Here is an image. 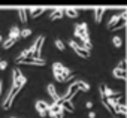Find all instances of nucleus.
<instances>
[{
	"mask_svg": "<svg viewBox=\"0 0 127 118\" xmlns=\"http://www.w3.org/2000/svg\"><path fill=\"white\" fill-rule=\"evenodd\" d=\"M55 46H57V48H58L60 51H64V49H66V46H64V43H63V42H61L60 39H57V40H55Z\"/></svg>",
	"mask_w": 127,
	"mask_h": 118,
	"instance_id": "b1692460",
	"label": "nucleus"
},
{
	"mask_svg": "<svg viewBox=\"0 0 127 118\" xmlns=\"http://www.w3.org/2000/svg\"><path fill=\"white\" fill-rule=\"evenodd\" d=\"M0 42H2V36H0Z\"/></svg>",
	"mask_w": 127,
	"mask_h": 118,
	"instance_id": "7c9ffc66",
	"label": "nucleus"
},
{
	"mask_svg": "<svg viewBox=\"0 0 127 118\" xmlns=\"http://www.w3.org/2000/svg\"><path fill=\"white\" fill-rule=\"evenodd\" d=\"M103 93H105V97H106V99H111V97H114V96H115V94H114V91H112L109 87H106V85L103 87Z\"/></svg>",
	"mask_w": 127,
	"mask_h": 118,
	"instance_id": "4be33fe9",
	"label": "nucleus"
},
{
	"mask_svg": "<svg viewBox=\"0 0 127 118\" xmlns=\"http://www.w3.org/2000/svg\"><path fill=\"white\" fill-rule=\"evenodd\" d=\"M29 12H30L32 18H36V17H39L45 12V8H33V9H29Z\"/></svg>",
	"mask_w": 127,
	"mask_h": 118,
	"instance_id": "2eb2a0df",
	"label": "nucleus"
},
{
	"mask_svg": "<svg viewBox=\"0 0 127 118\" xmlns=\"http://www.w3.org/2000/svg\"><path fill=\"white\" fill-rule=\"evenodd\" d=\"M18 64H30V66H45L46 61L45 60H37V58L34 57H29V58H24V60H21Z\"/></svg>",
	"mask_w": 127,
	"mask_h": 118,
	"instance_id": "1a4fd4ad",
	"label": "nucleus"
},
{
	"mask_svg": "<svg viewBox=\"0 0 127 118\" xmlns=\"http://www.w3.org/2000/svg\"><path fill=\"white\" fill-rule=\"evenodd\" d=\"M103 15H105V9H103V8H97V9H94V20H96V23H102Z\"/></svg>",
	"mask_w": 127,
	"mask_h": 118,
	"instance_id": "ddd939ff",
	"label": "nucleus"
},
{
	"mask_svg": "<svg viewBox=\"0 0 127 118\" xmlns=\"http://www.w3.org/2000/svg\"><path fill=\"white\" fill-rule=\"evenodd\" d=\"M0 61H2V58H0Z\"/></svg>",
	"mask_w": 127,
	"mask_h": 118,
	"instance_id": "2f4dec72",
	"label": "nucleus"
},
{
	"mask_svg": "<svg viewBox=\"0 0 127 118\" xmlns=\"http://www.w3.org/2000/svg\"><path fill=\"white\" fill-rule=\"evenodd\" d=\"M69 46H70V48H72V49L81 57V58H90V51L85 49L82 45H78L75 40H70V42H69Z\"/></svg>",
	"mask_w": 127,
	"mask_h": 118,
	"instance_id": "20e7f679",
	"label": "nucleus"
},
{
	"mask_svg": "<svg viewBox=\"0 0 127 118\" xmlns=\"http://www.w3.org/2000/svg\"><path fill=\"white\" fill-rule=\"evenodd\" d=\"M61 105H63V109H64V111H67V112H70V114H73V112H75V106H73L72 100L61 102Z\"/></svg>",
	"mask_w": 127,
	"mask_h": 118,
	"instance_id": "4468645a",
	"label": "nucleus"
},
{
	"mask_svg": "<svg viewBox=\"0 0 127 118\" xmlns=\"http://www.w3.org/2000/svg\"><path fill=\"white\" fill-rule=\"evenodd\" d=\"M118 67H120V69H126V60H121V61L118 63Z\"/></svg>",
	"mask_w": 127,
	"mask_h": 118,
	"instance_id": "bb28decb",
	"label": "nucleus"
},
{
	"mask_svg": "<svg viewBox=\"0 0 127 118\" xmlns=\"http://www.w3.org/2000/svg\"><path fill=\"white\" fill-rule=\"evenodd\" d=\"M93 106H94V105H93V102H87V103H85V108H87L88 111H90V109H91Z\"/></svg>",
	"mask_w": 127,
	"mask_h": 118,
	"instance_id": "cd10ccee",
	"label": "nucleus"
},
{
	"mask_svg": "<svg viewBox=\"0 0 127 118\" xmlns=\"http://www.w3.org/2000/svg\"><path fill=\"white\" fill-rule=\"evenodd\" d=\"M49 106H51V105H48V103L43 102V100H37V102H36V111H37V114H39L40 117H46V115H48Z\"/></svg>",
	"mask_w": 127,
	"mask_h": 118,
	"instance_id": "0eeeda50",
	"label": "nucleus"
},
{
	"mask_svg": "<svg viewBox=\"0 0 127 118\" xmlns=\"http://www.w3.org/2000/svg\"><path fill=\"white\" fill-rule=\"evenodd\" d=\"M27 14H30L29 9H18V17H20V21L23 24L27 23Z\"/></svg>",
	"mask_w": 127,
	"mask_h": 118,
	"instance_id": "f3484780",
	"label": "nucleus"
},
{
	"mask_svg": "<svg viewBox=\"0 0 127 118\" xmlns=\"http://www.w3.org/2000/svg\"><path fill=\"white\" fill-rule=\"evenodd\" d=\"M43 42H45V36H39L36 39V42L32 45V48H33V57L37 58V60H42V45H43Z\"/></svg>",
	"mask_w": 127,
	"mask_h": 118,
	"instance_id": "7ed1b4c3",
	"label": "nucleus"
},
{
	"mask_svg": "<svg viewBox=\"0 0 127 118\" xmlns=\"http://www.w3.org/2000/svg\"><path fill=\"white\" fill-rule=\"evenodd\" d=\"M64 14H66L67 17H70V18H76V17L79 15V11H78V9H72V8H69V9H64Z\"/></svg>",
	"mask_w": 127,
	"mask_h": 118,
	"instance_id": "6ab92c4d",
	"label": "nucleus"
},
{
	"mask_svg": "<svg viewBox=\"0 0 127 118\" xmlns=\"http://www.w3.org/2000/svg\"><path fill=\"white\" fill-rule=\"evenodd\" d=\"M21 88H23V87H20V85H12V88L9 90V94L6 96V99H5V102H3V106H2L5 111L11 109V106H12V103H14V100H15L17 94L21 91Z\"/></svg>",
	"mask_w": 127,
	"mask_h": 118,
	"instance_id": "f03ea898",
	"label": "nucleus"
},
{
	"mask_svg": "<svg viewBox=\"0 0 127 118\" xmlns=\"http://www.w3.org/2000/svg\"><path fill=\"white\" fill-rule=\"evenodd\" d=\"M48 93H49V96H51V99H52V102H54V103H61V96H58V94H57V90L54 88V85H52V84H49V85H48Z\"/></svg>",
	"mask_w": 127,
	"mask_h": 118,
	"instance_id": "9d476101",
	"label": "nucleus"
},
{
	"mask_svg": "<svg viewBox=\"0 0 127 118\" xmlns=\"http://www.w3.org/2000/svg\"><path fill=\"white\" fill-rule=\"evenodd\" d=\"M20 36H21V30H20L18 27H12V29H11V31H9V36H8V37H9V39H15V40H17Z\"/></svg>",
	"mask_w": 127,
	"mask_h": 118,
	"instance_id": "dca6fc26",
	"label": "nucleus"
},
{
	"mask_svg": "<svg viewBox=\"0 0 127 118\" xmlns=\"http://www.w3.org/2000/svg\"><path fill=\"white\" fill-rule=\"evenodd\" d=\"M12 118H15V117H12Z\"/></svg>",
	"mask_w": 127,
	"mask_h": 118,
	"instance_id": "473e14b6",
	"label": "nucleus"
},
{
	"mask_svg": "<svg viewBox=\"0 0 127 118\" xmlns=\"http://www.w3.org/2000/svg\"><path fill=\"white\" fill-rule=\"evenodd\" d=\"M75 36L79 37L82 42H84V48L85 49H91V40H90V36H88V27H87V23H81V24H76L75 27Z\"/></svg>",
	"mask_w": 127,
	"mask_h": 118,
	"instance_id": "f257e3e1",
	"label": "nucleus"
},
{
	"mask_svg": "<svg viewBox=\"0 0 127 118\" xmlns=\"http://www.w3.org/2000/svg\"><path fill=\"white\" fill-rule=\"evenodd\" d=\"M114 112H115V114L126 115V114H127V108H126L124 103H121V105H115V106H114Z\"/></svg>",
	"mask_w": 127,
	"mask_h": 118,
	"instance_id": "a211bd4d",
	"label": "nucleus"
},
{
	"mask_svg": "<svg viewBox=\"0 0 127 118\" xmlns=\"http://www.w3.org/2000/svg\"><path fill=\"white\" fill-rule=\"evenodd\" d=\"M121 20H127V11H124V12H121L120 15H114L111 20H109V23H108V29L109 30H112Z\"/></svg>",
	"mask_w": 127,
	"mask_h": 118,
	"instance_id": "6e6552de",
	"label": "nucleus"
},
{
	"mask_svg": "<svg viewBox=\"0 0 127 118\" xmlns=\"http://www.w3.org/2000/svg\"><path fill=\"white\" fill-rule=\"evenodd\" d=\"M12 79H14V84H12V85L24 87V85H26V82H27L26 76L21 73V70H20L18 67H15V69H14V72H12Z\"/></svg>",
	"mask_w": 127,
	"mask_h": 118,
	"instance_id": "423d86ee",
	"label": "nucleus"
},
{
	"mask_svg": "<svg viewBox=\"0 0 127 118\" xmlns=\"http://www.w3.org/2000/svg\"><path fill=\"white\" fill-rule=\"evenodd\" d=\"M112 75H114V78H117V79H123V81H126V78H127V72H126V69H120V67H115V69L112 70Z\"/></svg>",
	"mask_w": 127,
	"mask_h": 118,
	"instance_id": "9b49d317",
	"label": "nucleus"
},
{
	"mask_svg": "<svg viewBox=\"0 0 127 118\" xmlns=\"http://www.w3.org/2000/svg\"><path fill=\"white\" fill-rule=\"evenodd\" d=\"M15 42H17L15 39H9V37H8L6 40H3V49H9L11 46H14Z\"/></svg>",
	"mask_w": 127,
	"mask_h": 118,
	"instance_id": "412c9836",
	"label": "nucleus"
},
{
	"mask_svg": "<svg viewBox=\"0 0 127 118\" xmlns=\"http://www.w3.org/2000/svg\"><path fill=\"white\" fill-rule=\"evenodd\" d=\"M32 34V30L30 29H24V30H21V37H29Z\"/></svg>",
	"mask_w": 127,
	"mask_h": 118,
	"instance_id": "393cba45",
	"label": "nucleus"
},
{
	"mask_svg": "<svg viewBox=\"0 0 127 118\" xmlns=\"http://www.w3.org/2000/svg\"><path fill=\"white\" fill-rule=\"evenodd\" d=\"M63 112H64V109H63V105L61 103H52L49 106L48 115L52 117V118H63Z\"/></svg>",
	"mask_w": 127,
	"mask_h": 118,
	"instance_id": "39448f33",
	"label": "nucleus"
},
{
	"mask_svg": "<svg viewBox=\"0 0 127 118\" xmlns=\"http://www.w3.org/2000/svg\"><path fill=\"white\" fill-rule=\"evenodd\" d=\"M126 26H127V20H121V21H120V23H118V24H117L114 29H112V31H118V30H123Z\"/></svg>",
	"mask_w": 127,
	"mask_h": 118,
	"instance_id": "aec40b11",
	"label": "nucleus"
},
{
	"mask_svg": "<svg viewBox=\"0 0 127 118\" xmlns=\"http://www.w3.org/2000/svg\"><path fill=\"white\" fill-rule=\"evenodd\" d=\"M2 91H3V82L0 81V94H2Z\"/></svg>",
	"mask_w": 127,
	"mask_h": 118,
	"instance_id": "c756f323",
	"label": "nucleus"
},
{
	"mask_svg": "<svg viewBox=\"0 0 127 118\" xmlns=\"http://www.w3.org/2000/svg\"><path fill=\"white\" fill-rule=\"evenodd\" d=\"M63 17H64V11L63 9H54L49 15V20H60Z\"/></svg>",
	"mask_w": 127,
	"mask_h": 118,
	"instance_id": "f8f14e48",
	"label": "nucleus"
},
{
	"mask_svg": "<svg viewBox=\"0 0 127 118\" xmlns=\"http://www.w3.org/2000/svg\"><path fill=\"white\" fill-rule=\"evenodd\" d=\"M6 67H8V63H6V61H3V60H2V61H0V70H5V69H6Z\"/></svg>",
	"mask_w": 127,
	"mask_h": 118,
	"instance_id": "a878e982",
	"label": "nucleus"
},
{
	"mask_svg": "<svg viewBox=\"0 0 127 118\" xmlns=\"http://www.w3.org/2000/svg\"><path fill=\"white\" fill-rule=\"evenodd\" d=\"M88 118H96V114H94V112H90V114H88Z\"/></svg>",
	"mask_w": 127,
	"mask_h": 118,
	"instance_id": "c85d7f7f",
	"label": "nucleus"
},
{
	"mask_svg": "<svg viewBox=\"0 0 127 118\" xmlns=\"http://www.w3.org/2000/svg\"><path fill=\"white\" fill-rule=\"evenodd\" d=\"M112 43L115 45V48H120V46L123 45V39H121L120 36H114V37H112Z\"/></svg>",
	"mask_w": 127,
	"mask_h": 118,
	"instance_id": "5701e85b",
	"label": "nucleus"
}]
</instances>
